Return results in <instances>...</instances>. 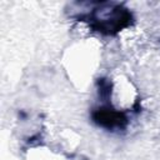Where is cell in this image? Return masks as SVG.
<instances>
[{
	"label": "cell",
	"instance_id": "obj_1",
	"mask_svg": "<svg viewBox=\"0 0 160 160\" xmlns=\"http://www.w3.org/2000/svg\"><path fill=\"white\" fill-rule=\"evenodd\" d=\"M91 118L95 124L105 129H124L128 124V118L124 112L110 108H100L92 111Z\"/></svg>",
	"mask_w": 160,
	"mask_h": 160
},
{
	"label": "cell",
	"instance_id": "obj_2",
	"mask_svg": "<svg viewBox=\"0 0 160 160\" xmlns=\"http://www.w3.org/2000/svg\"><path fill=\"white\" fill-rule=\"evenodd\" d=\"M98 85H99V94H100V96L104 98V99H108L110 96V94H111V84L106 79H99Z\"/></svg>",
	"mask_w": 160,
	"mask_h": 160
}]
</instances>
